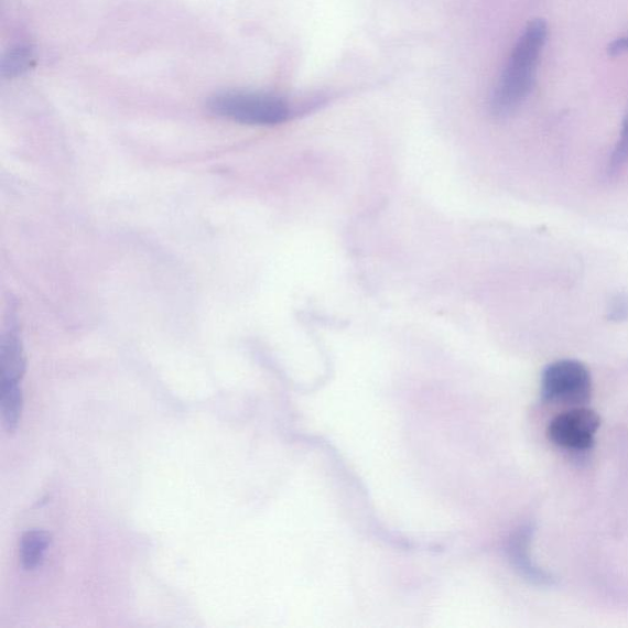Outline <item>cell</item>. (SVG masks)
Listing matches in <instances>:
<instances>
[{"instance_id":"cell-1","label":"cell","mask_w":628,"mask_h":628,"mask_svg":"<svg viewBox=\"0 0 628 628\" xmlns=\"http://www.w3.org/2000/svg\"><path fill=\"white\" fill-rule=\"evenodd\" d=\"M548 25L543 19L530 21L519 37L510 61L496 86L492 96V112L505 117L523 104L535 83L541 52L546 43Z\"/></svg>"},{"instance_id":"cell-2","label":"cell","mask_w":628,"mask_h":628,"mask_svg":"<svg viewBox=\"0 0 628 628\" xmlns=\"http://www.w3.org/2000/svg\"><path fill=\"white\" fill-rule=\"evenodd\" d=\"M208 110L248 126H277L285 122L290 115L289 105L280 97L245 91L214 95L208 101Z\"/></svg>"},{"instance_id":"cell-3","label":"cell","mask_w":628,"mask_h":628,"mask_svg":"<svg viewBox=\"0 0 628 628\" xmlns=\"http://www.w3.org/2000/svg\"><path fill=\"white\" fill-rule=\"evenodd\" d=\"M541 394L551 403L586 404L592 396L588 368L575 360L549 365L541 378Z\"/></svg>"},{"instance_id":"cell-4","label":"cell","mask_w":628,"mask_h":628,"mask_svg":"<svg viewBox=\"0 0 628 628\" xmlns=\"http://www.w3.org/2000/svg\"><path fill=\"white\" fill-rule=\"evenodd\" d=\"M599 426L600 418L595 411L575 408L550 422L548 436L563 450L583 452L593 447Z\"/></svg>"},{"instance_id":"cell-5","label":"cell","mask_w":628,"mask_h":628,"mask_svg":"<svg viewBox=\"0 0 628 628\" xmlns=\"http://www.w3.org/2000/svg\"><path fill=\"white\" fill-rule=\"evenodd\" d=\"M0 370L2 382H20L25 372L23 346L14 332H9L0 345Z\"/></svg>"},{"instance_id":"cell-6","label":"cell","mask_w":628,"mask_h":628,"mask_svg":"<svg viewBox=\"0 0 628 628\" xmlns=\"http://www.w3.org/2000/svg\"><path fill=\"white\" fill-rule=\"evenodd\" d=\"M51 537L45 530L32 529L21 538V563L26 571L36 570L45 557Z\"/></svg>"},{"instance_id":"cell-7","label":"cell","mask_w":628,"mask_h":628,"mask_svg":"<svg viewBox=\"0 0 628 628\" xmlns=\"http://www.w3.org/2000/svg\"><path fill=\"white\" fill-rule=\"evenodd\" d=\"M24 398L19 382H2L0 392V409L4 426L9 432H14L23 413Z\"/></svg>"},{"instance_id":"cell-8","label":"cell","mask_w":628,"mask_h":628,"mask_svg":"<svg viewBox=\"0 0 628 628\" xmlns=\"http://www.w3.org/2000/svg\"><path fill=\"white\" fill-rule=\"evenodd\" d=\"M34 53L29 47L19 46L8 53L3 61V74L9 78L23 74L31 67Z\"/></svg>"},{"instance_id":"cell-9","label":"cell","mask_w":628,"mask_h":628,"mask_svg":"<svg viewBox=\"0 0 628 628\" xmlns=\"http://www.w3.org/2000/svg\"><path fill=\"white\" fill-rule=\"evenodd\" d=\"M628 160V110L624 118L620 139L613 151L610 164L608 169L609 175H616L626 164Z\"/></svg>"},{"instance_id":"cell-10","label":"cell","mask_w":628,"mask_h":628,"mask_svg":"<svg viewBox=\"0 0 628 628\" xmlns=\"http://www.w3.org/2000/svg\"><path fill=\"white\" fill-rule=\"evenodd\" d=\"M608 318L613 322H624L628 320V295H616L609 306Z\"/></svg>"},{"instance_id":"cell-11","label":"cell","mask_w":628,"mask_h":628,"mask_svg":"<svg viewBox=\"0 0 628 628\" xmlns=\"http://www.w3.org/2000/svg\"><path fill=\"white\" fill-rule=\"evenodd\" d=\"M628 51V37L617 39L610 43L608 53L610 56H619V54Z\"/></svg>"}]
</instances>
